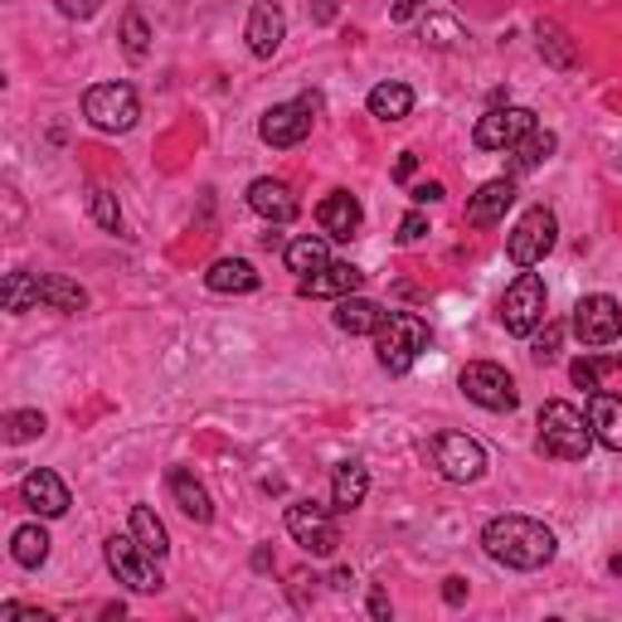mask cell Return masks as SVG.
<instances>
[{"label":"cell","instance_id":"obj_10","mask_svg":"<svg viewBox=\"0 0 622 622\" xmlns=\"http://www.w3.org/2000/svg\"><path fill=\"white\" fill-rule=\"evenodd\" d=\"M569 326H574V336L584 340V346H613V340L622 336V307L608 293H589V297L574 302Z\"/></svg>","mask_w":622,"mask_h":622},{"label":"cell","instance_id":"obj_45","mask_svg":"<svg viewBox=\"0 0 622 622\" xmlns=\"http://www.w3.org/2000/svg\"><path fill=\"white\" fill-rule=\"evenodd\" d=\"M336 16V0H322V10H316V20H330Z\"/></svg>","mask_w":622,"mask_h":622},{"label":"cell","instance_id":"obj_6","mask_svg":"<svg viewBox=\"0 0 622 622\" xmlns=\"http://www.w3.org/2000/svg\"><path fill=\"white\" fill-rule=\"evenodd\" d=\"M554 238H560V219H554V209L535 205V209H525L521 224L506 234V254H511L515 268H535V263H545Z\"/></svg>","mask_w":622,"mask_h":622},{"label":"cell","instance_id":"obj_21","mask_svg":"<svg viewBox=\"0 0 622 622\" xmlns=\"http://www.w3.org/2000/svg\"><path fill=\"white\" fill-rule=\"evenodd\" d=\"M589 428L593 443H603L608 453H622V399L618 394H589Z\"/></svg>","mask_w":622,"mask_h":622},{"label":"cell","instance_id":"obj_26","mask_svg":"<svg viewBox=\"0 0 622 622\" xmlns=\"http://www.w3.org/2000/svg\"><path fill=\"white\" fill-rule=\"evenodd\" d=\"M369 492V472L361 462H340L336 467V482H330V511H355Z\"/></svg>","mask_w":622,"mask_h":622},{"label":"cell","instance_id":"obj_37","mask_svg":"<svg viewBox=\"0 0 622 622\" xmlns=\"http://www.w3.org/2000/svg\"><path fill=\"white\" fill-rule=\"evenodd\" d=\"M560 336H564V326H545V336L535 340V361L540 365H550L554 355H560Z\"/></svg>","mask_w":622,"mask_h":622},{"label":"cell","instance_id":"obj_9","mask_svg":"<svg viewBox=\"0 0 622 622\" xmlns=\"http://www.w3.org/2000/svg\"><path fill=\"white\" fill-rule=\"evenodd\" d=\"M457 385H462V394H467L476 408H492V414H511V408L521 404L515 379L501 365H492V361H472L467 369H462Z\"/></svg>","mask_w":622,"mask_h":622},{"label":"cell","instance_id":"obj_34","mask_svg":"<svg viewBox=\"0 0 622 622\" xmlns=\"http://www.w3.org/2000/svg\"><path fill=\"white\" fill-rule=\"evenodd\" d=\"M147 45H151L147 16H141V10H127V16H122V49H127V59H147Z\"/></svg>","mask_w":622,"mask_h":622},{"label":"cell","instance_id":"obj_4","mask_svg":"<svg viewBox=\"0 0 622 622\" xmlns=\"http://www.w3.org/2000/svg\"><path fill=\"white\" fill-rule=\"evenodd\" d=\"M545 277L521 268V277L506 287V297H501V326L511 330V336H535V326L545 322Z\"/></svg>","mask_w":622,"mask_h":622},{"label":"cell","instance_id":"obj_30","mask_svg":"<svg viewBox=\"0 0 622 622\" xmlns=\"http://www.w3.org/2000/svg\"><path fill=\"white\" fill-rule=\"evenodd\" d=\"M10 554H16V564L20 569H39L49 560V535H45V525H20L16 540H10Z\"/></svg>","mask_w":622,"mask_h":622},{"label":"cell","instance_id":"obj_39","mask_svg":"<svg viewBox=\"0 0 622 622\" xmlns=\"http://www.w3.org/2000/svg\"><path fill=\"white\" fill-rule=\"evenodd\" d=\"M423 234H428V219H423L418 209H408V215L399 219V244H418Z\"/></svg>","mask_w":622,"mask_h":622},{"label":"cell","instance_id":"obj_42","mask_svg":"<svg viewBox=\"0 0 622 622\" xmlns=\"http://www.w3.org/2000/svg\"><path fill=\"white\" fill-rule=\"evenodd\" d=\"M418 6H428V0H394L389 16H394V20H414V10H418Z\"/></svg>","mask_w":622,"mask_h":622},{"label":"cell","instance_id":"obj_1","mask_svg":"<svg viewBox=\"0 0 622 622\" xmlns=\"http://www.w3.org/2000/svg\"><path fill=\"white\" fill-rule=\"evenodd\" d=\"M482 550L506 569H545L554 560V550H560V540L535 515H496L482 531Z\"/></svg>","mask_w":622,"mask_h":622},{"label":"cell","instance_id":"obj_11","mask_svg":"<svg viewBox=\"0 0 622 622\" xmlns=\"http://www.w3.org/2000/svg\"><path fill=\"white\" fill-rule=\"evenodd\" d=\"M287 531L307 554H336L340 531L330 521V506H316V501H293L287 506Z\"/></svg>","mask_w":622,"mask_h":622},{"label":"cell","instance_id":"obj_32","mask_svg":"<svg viewBox=\"0 0 622 622\" xmlns=\"http://www.w3.org/2000/svg\"><path fill=\"white\" fill-rule=\"evenodd\" d=\"M6 443L10 447H20V443H34L39 433H45V414L39 408H16V414H6Z\"/></svg>","mask_w":622,"mask_h":622},{"label":"cell","instance_id":"obj_38","mask_svg":"<svg viewBox=\"0 0 622 622\" xmlns=\"http://www.w3.org/2000/svg\"><path fill=\"white\" fill-rule=\"evenodd\" d=\"M59 6V16H69V20H92L102 10V0H55Z\"/></svg>","mask_w":622,"mask_h":622},{"label":"cell","instance_id":"obj_31","mask_svg":"<svg viewBox=\"0 0 622 622\" xmlns=\"http://www.w3.org/2000/svg\"><path fill=\"white\" fill-rule=\"evenodd\" d=\"M0 307L6 312H30V307H39V277L34 273H10L6 277V287H0Z\"/></svg>","mask_w":622,"mask_h":622},{"label":"cell","instance_id":"obj_25","mask_svg":"<svg viewBox=\"0 0 622 622\" xmlns=\"http://www.w3.org/2000/svg\"><path fill=\"white\" fill-rule=\"evenodd\" d=\"M39 302H45L49 312H83L88 287H78L73 277H63V273H45L39 277Z\"/></svg>","mask_w":622,"mask_h":622},{"label":"cell","instance_id":"obj_12","mask_svg":"<svg viewBox=\"0 0 622 622\" xmlns=\"http://www.w3.org/2000/svg\"><path fill=\"white\" fill-rule=\"evenodd\" d=\"M433 462L447 482H476L486 472V447L467 438V433H438L433 438Z\"/></svg>","mask_w":622,"mask_h":622},{"label":"cell","instance_id":"obj_16","mask_svg":"<svg viewBox=\"0 0 622 622\" xmlns=\"http://www.w3.org/2000/svg\"><path fill=\"white\" fill-rule=\"evenodd\" d=\"M316 224H322L326 238H355L365 224V209L351 190H330L322 205H316Z\"/></svg>","mask_w":622,"mask_h":622},{"label":"cell","instance_id":"obj_13","mask_svg":"<svg viewBox=\"0 0 622 622\" xmlns=\"http://www.w3.org/2000/svg\"><path fill=\"white\" fill-rule=\"evenodd\" d=\"M535 112L531 108H492L486 117H476V131H472V141L482 151H511L515 141L525 137V131H535Z\"/></svg>","mask_w":622,"mask_h":622},{"label":"cell","instance_id":"obj_8","mask_svg":"<svg viewBox=\"0 0 622 622\" xmlns=\"http://www.w3.org/2000/svg\"><path fill=\"white\" fill-rule=\"evenodd\" d=\"M316 108H322V98H297V102H277V108L263 112V122H258V137L268 141V147L277 151H287V147H302V141L312 137V122H316Z\"/></svg>","mask_w":622,"mask_h":622},{"label":"cell","instance_id":"obj_24","mask_svg":"<svg viewBox=\"0 0 622 622\" xmlns=\"http://www.w3.org/2000/svg\"><path fill=\"white\" fill-rule=\"evenodd\" d=\"M379 322H385V312H379L369 297H355L351 293V297L336 302V326L346 330V336H375Z\"/></svg>","mask_w":622,"mask_h":622},{"label":"cell","instance_id":"obj_44","mask_svg":"<svg viewBox=\"0 0 622 622\" xmlns=\"http://www.w3.org/2000/svg\"><path fill=\"white\" fill-rule=\"evenodd\" d=\"M369 613H375V618H389V599H385V589H375V593H369Z\"/></svg>","mask_w":622,"mask_h":622},{"label":"cell","instance_id":"obj_41","mask_svg":"<svg viewBox=\"0 0 622 622\" xmlns=\"http://www.w3.org/2000/svg\"><path fill=\"white\" fill-rule=\"evenodd\" d=\"M443 599L457 608L462 599H467V579H447V584H443Z\"/></svg>","mask_w":622,"mask_h":622},{"label":"cell","instance_id":"obj_46","mask_svg":"<svg viewBox=\"0 0 622 622\" xmlns=\"http://www.w3.org/2000/svg\"><path fill=\"white\" fill-rule=\"evenodd\" d=\"M608 569H613V579H618V584H622V550L613 554V560H608Z\"/></svg>","mask_w":622,"mask_h":622},{"label":"cell","instance_id":"obj_7","mask_svg":"<svg viewBox=\"0 0 622 622\" xmlns=\"http://www.w3.org/2000/svg\"><path fill=\"white\" fill-rule=\"evenodd\" d=\"M102 554H108V569L117 574V584H127L137 593H156V589H161V569H156L161 560L141 550L137 535H112L108 545H102Z\"/></svg>","mask_w":622,"mask_h":622},{"label":"cell","instance_id":"obj_33","mask_svg":"<svg viewBox=\"0 0 622 622\" xmlns=\"http://www.w3.org/2000/svg\"><path fill=\"white\" fill-rule=\"evenodd\" d=\"M535 34H540V55H545L554 69H574V45L564 39L560 24H540Z\"/></svg>","mask_w":622,"mask_h":622},{"label":"cell","instance_id":"obj_23","mask_svg":"<svg viewBox=\"0 0 622 622\" xmlns=\"http://www.w3.org/2000/svg\"><path fill=\"white\" fill-rule=\"evenodd\" d=\"M408 112H414V88L408 83L389 78V83L369 88V117H379V122H404Z\"/></svg>","mask_w":622,"mask_h":622},{"label":"cell","instance_id":"obj_3","mask_svg":"<svg viewBox=\"0 0 622 622\" xmlns=\"http://www.w3.org/2000/svg\"><path fill=\"white\" fill-rule=\"evenodd\" d=\"M540 447L560 462H584L589 447H593L589 414H579V408L564 404V399H550L545 408H540Z\"/></svg>","mask_w":622,"mask_h":622},{"label":"cell","instance_id":"obj_36","mask_svg":"<svg viewBox=\"0 0 622 622\" xmlns=\"http://www.w3.org/2000/svg\"><path fill=\"white\" fill-rule=\"evenodd\" d=\"M618 365H622V355H613V361H574L569 365V379L584 394H599V375L603 369H618Z\"/></svg>","mask_w":622,"mask_h":622},{"label":"cell","instance_id":"obj_27","mask_svg":"<svg viewBox=\"0 0 622 622\" xmlns=\"http://www.w3.org/2000/svg\"><path fill=\"white\" fill-rule=\"evenodd\" d=\"M283 254H287V268H293L297 277H312V273H322L326 263H330L326 234H302V238H293V244L283 248Z\"/></svg>","mask_w":622,"mask_h":622},{"label":"cell","instance_id":"obj_40","mask_svg":"<svg viewBox=\"0 0 622 622\" xmlns=\"http://www.w3.org/2000/svg\"><path fill=\"white\" fill-rule=\"evenodd\" d=\"M408 195H414V205H438L443 200V185L438 180H418Z\"/></svg>","mask_w":622,"mask_h":622},{"label":"cell","instance_id":"obj_29","mask_svg":"<svg viewBox=\"0 0 622 622\" xmlns=\"http://www.w3.org/2000/svg\"><path fill=\"white\" fill-rule=\"evenodd\" d=\"M131 535H137L141 550L156 554V560H166V554H170V535H166L161 515H156L151 506H131Z\"/></svg>","mask_w":622,"mask_h":622},{"label":"cell","instance_id":"obj_19","mask_svg":"<svg viewBox=\"0 0 622 622\" xmlns=\"http://www.w3.org/2000/svg\"><path fill=\"white\" fill-rule=\"evenodd\" d=\"M258 268L248 258H219V263H209V273H205V287L209 293H219V297H244V293H258Z\"/></svg>","mask_w":622,"mask_h":622},{"label":"cell","instance_id":"obj_5","mask_svg":"<svg viewBox=\"0 0 622 622\" xmlns=\"http://www.w3.org/2000/svg\"><path fill=\"white\" fill-rule=\"evenodd\" d=\"M83 117L98 131H131L141 117V98L131 83H98L83 92Z\"/></svg>","mask_w":622,"mask_h":622},{"label":"cell","instance_id":"obj_17","mask_svg":"<svg viewBox=\"0 0 622 622\" xmlns=\"http://www.w3.org/2000/svg\"><path fill=\"white\" fill-rule=\"evenodd\" d=\"M248 209H254V215H263L268 224H293L297 219V195L287 190V180L263 176V180L248 185Z\"/></svg>","mask_w":622,"mask_h":622},{"label":"cell","instance_id":"obj_22","mask_svg":"<svg viewBox=\"0 0 622 622\" xmlns=\"http://www.w3.org/2000/svg\"><path fill=\"white\" fill-rule=\"evenodd\" d=\"M170 496H176V506L190 515L195 525H209L215 521V501H209V492L200 482H195L190 467H170Z\"/></svg>","mask_w":622,"mask_h":622},{"label":"cell","instance_id":"obj_20","mask_svg":"<svg viewBox=\"0 0 622 622\" xmlns=\"http://www.w3.org/2000/svg\"><path fill=\"white\" fill-rule=\"evenodd\" d=\"M515 205V180H486L482 190L467 200V224H476V229H486V224H496V219H506V209Z\"/></svg>","mask_w":622,"mask_h":622},{"label":"cell","instance_id":"obj_28","mask_svg":"<svg viewBox=\"0 0 622 622\" xmlns=\"http://www.w3.org/2000/svg\"><path fill=\"white\" fill-rule=\"evenodd\" d=\"M554 147H560V141H554V131L535 127V131H525V137L511 147V166H515V170H535V166L550 161Z\"/></svg>","mask_w":622,"mask_h":622},{"label":"cell","instance_id":"obj_43","mask_svg":"<svg viewBox=\"0 0 622 622\" xmlns=\"http://www.w3.org/2000/svg\"><path fill=\"white\" fill-rule=\"evenodd\" d=\"M414 170H418V156H414V151H404V156H399V166H394V180H408Z\"/></svg>","mask_w":622,"mask_h":622},{"label":"cell","instance_id":"obj_18","mask_svg":"<svg viewBox=\"0 0 622 622\" xmlns=\"http://www.w3.org/2000/svg\"><path fill=\"white\" fill-rule=\"evenodd\" d=\"M365 287V273L355 268V263H326L322 273H312V277H302V287L297 293L302 297H351V293H361Z\"/></svg>","mask_w":622,"mask_h":622},{"label":"cell","instance_id":"obj_2","mask_svg":"<svg viewBox=\"0 0 622 622\" xmlns=\"http://www.w3.org/2000/svg\"><path fill=\"white\" fill-rule=\"evenodd\" d=\"M428 346H433V330L414 312H385V322L375 330V355L389 375H408Z\"/></svg>","mask_w":622,"mask_h":622},{"label":"cell","instance_id":"obj_15","mask_svg":"<svg viewBox=\"0 0 622 622\" xmlns=\"http://www.w3.org/2000/svg\"><path fill=\"white\" fill-rule=\"evenodd\" d=\"M283 34H287V16L277 0H254V10H248V49H254V59H273L277 49H283Z\"/></svg>","mask_w":622,"mask_h":622},{"label":"cell","instance_id":"obj_14","mask_svg":"<svg viewBox=\"0 0 622 622\" xmlns=\"http://www.w3.org/2000/svg\"><path fill=\"white\" fill-rule=\"evenodd\" d=\"M20 501L30 506L34 515H45V521H59V515H69V486H63V476L59 472H49V467H39L30 472L20 482Z\"/></svg>","mask_w":622,"mask_h":622},{"label":"cell","instance_id":"obj_35","mask_svg":"<svg viewBox=\"0 0 622 622\" xmlns=\"http://www.w3.org/2000/svg\"><path fill=\"white\" fill-rule=\"evenodd\" d=\"M88 215L98 229H108V234H122V209H117V200L108 190H92L88 195Z\"/></svg>","mask_w":622,"mask_h":622}]
</instances>
